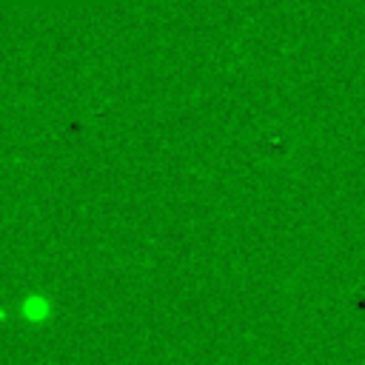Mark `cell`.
Segmentation results:
<instances>
[{
  "label": "cell",
  "instance_id": "6da1fadb",
  "mask_svg": "<svg viewBox=\"0 0 365 365\" xmlns=\"http://www.w3.org/2000/svg\"><path fill=\"white\" fill-rule=\"evenodd\" d=\"M48 311H51V305H48V299L46 297H26L23 299V317L29 319V322H43V319H48Z\"/></svg>",
  "mask_w": 365,
  "mask_h": 365
}]
</instances>
